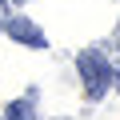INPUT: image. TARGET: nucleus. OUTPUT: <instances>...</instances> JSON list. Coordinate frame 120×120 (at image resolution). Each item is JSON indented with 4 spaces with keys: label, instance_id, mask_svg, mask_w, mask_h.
Wrapping results in <instances>:
<instances>
[{
    "label": "nucleus",
    "instance_id": "1",
    "mask_svg": "<svg viewBox=\"0 0 120 120\" xmlns=\"http://www.w3.org/2000/svg\"><path fill=\"white\" fill-rule=\"evenodd\" d=\"M76 68H80V76H84V92H88V100H100V96L108 92V84H112L108 60H104L96 48H88V52L76 56Z\"/></svg>",
    "mask_w": 120,
    "mask_h": 120
},
{
    "label": "nucleus",
    "instance_id": "2",
    "mask_svg": "<svg viewBox=\"0 0 120 120\" xmlns=\"http://www.w3.org/2000/svg\"><path fill=\"white\" fill-rule=\"evenodd\" d=\"M4 28H8L12 40H20V44H28V48H44V44H48V36H44L32 20H8Z\"/></svg>",
    "mask_w": 120,
    "mask_h": 120
},
{
    "label": "nucleus",
    "instance_id": "3",
    "mask_svg": "<svg viewBox=\"0 0 120 120\" xmlns=\"http://www.w3.org/2000/svg\"><path fill=\"white\" fill-rule=\"evenodd\" d=\"M4 116H8V120H32V116H36V108H32V100H12Z\"/></svg>",
    "mask_w": 120,
    "mask_h": 120
},
{
    "label": "nucleus",
    "instance_id": "4",
    "mask_svg": "<svg viewBox=\"0 0 120 120\" xmlns=\"http://www.w3.org/2000/svg\"><path fill=\"white\" fill-rule=\"evenodd\" d=\"M8 20H12V16H8V0H0V28H4Z\"/></svg>",
    "mask_w": 120,
    "mask_h": 120
},
{
    "label": "nucleus",
    "instance_id": "5",
    "mask_svg": "<svg viewBox=\"0 0 120 120\" xmlns=\"http://www.w3.org/2000/svg\"><path fill=\"white\" fill-rule=\"evenodd\" d=\"M116 44H120V24H116Z\"/></svg>",
    "mask_w": 120,
    "mask_h": 120
},
{
    "label": "nucleus",
    "instance_id": "6",
    "mask_svg": "<svg viewBox=\"0 0 120 120\" xmlns=\"http://www.w3.org/2000/svg\"><path fill=\"white\" fill-rule=\"evenodd\" d=\"M12 4H24V0H12Z\"/></svg>",
    "mask_w": 120,
    "mask_h": 120
}]
</instances>
